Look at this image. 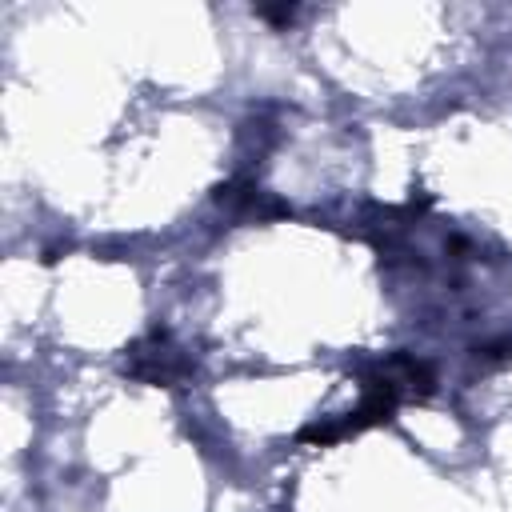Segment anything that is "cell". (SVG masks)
Wrapping results in <instances>:
<instances>
[{
  "instance_id": "6da1fadb",
  "label": "cell",
  "mask_w": 512,
  "mask_h": 512,
  "mask_svg": "<svg viewBox=\"0 0 512 512\" xmlns=\"http://www.w3.org/2000/svg\"><path fill=\"white\" fill-rule=\"evenodd\" d=\"M192 372V360L168 340L164 328H152L144 340L128 348V376L144 384H176Z\"/></svg>"
},
{
  "instance_id": "7a4b0ae2",
  "label": "cell",
  "mask_w": 512,
  "mask_h": 512,
  "mask_svg": "<svg viewBox=\"0 0 512 512\" xmlns=\"http://www.w3.org/2000/svg\"><path fill=\"white\" fill-rule=\"evenodd\" d=\"M260 16H264V20H280V24H284V20H292V16H296V8H260Z\"/></svg>"
}]
</instances>
